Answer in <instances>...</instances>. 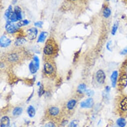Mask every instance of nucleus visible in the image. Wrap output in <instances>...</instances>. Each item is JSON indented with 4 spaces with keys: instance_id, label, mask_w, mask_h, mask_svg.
<instances>
[{
    "instance_id": "nucleus-1",
    "label": "nucleus",
    "mask_w": 127,
    "mask_h": 127,
    "mask_svg": "<svg viewBox=\"0 0 127 127\" xmlns=\"http://www.w3.org/2000/svg\"><path fill=\"white\" fill-rule=\"evenodd\" d=\"M39 67V60L37 56L33 57V61H32L29 65L30 70L32 74L35 73Z\"/></svg>"
},
{
    "instance_id": "nucleus-2",
    "label": "nucleus",
    "mask_w": 127,
    "mask_h": 127,
    "mask_svg": "<svg viewBox=\"0 0 127 127\" xmlns=\"http://www.w3.org/2000/svg\"><path fill=\"white\" fill-rule=\"evenodd\" d=\"M27 37L30 40H33L35 39L38 34V30L36 28H32L27 31Z\"/></svg>"
},
{
    "instance_id": "nucleus-3",
    "label": "nucleus",
    "mask_w": 127,
    "mask_h": 127,
    "mask_svg": "<svg viewBox=\"0 0 127 127\" xmlns=\"http://www.w3.org/2000/svg\"><path fill=\"white\" fill-rule=\"evenodd\" d=\"M54 52V47L51 43H46L43 49V52L46 55H51Z\"/></svg>"
},
{
    "instance_id": "nucleus-4",
    "label": "nucleus",
    "mask_w": 127,
    "mask_h": 127,
    "mask_svg": "<svg viewBox=\"0 0 127 127\" xmlns=\"http://www.w3.org/2000/svg\"><path fill=\"white\" fill-rule=\"evenodd\" d=\"M18 27L15 25L12 24L11 22H8L5 27L6 30L8 33L10 34H13L16 32L18 30Z\"/></svg>"
},
{
    "instance_id": "nucleus-5",
    "label": "nucleus",
    "mask_w": 127,
    "mask_h": 127,
    "mask_svg": "<svg viewBox=\"0 0 127 127\" xmlns=\"http://www.w3.org/2000/svg\"><path fill=\"white\" fill-rule=\"evenodd\" d=\"M11 43V40L7 38L5 36H3L1 38L0 40V45L1 47L3 48H6L8 47L10 45Z\"/></svg>"
},
{
    "instance_id": "nucleus-6",
    "label": "nucleus",
    "mask_w": 127,
    "mask_h": 127,
    "mask_svg": "<svg viewBox=\"0 0 127 127\" xmlns=\"http://www.w3.org/2000/svg\"><path fill=\"white\" fill-rule=\"evenodd\" d=\"M96 79L100 84H103L105 80V74L102 70H99L96 73Z\"/></svg>"
},
{
    "instance_id": "nucleus-7",
    "label": "nucleus",
    "mask_w": 127,
    "mask_h": 127,
    "mask_svg": "<svg viewBox=\"0 0 127 127\" xmlns=\"http://www.w3.org/2000/svg\"><path fill=\"white\" fill-rule=\"evenodd\" d=\"M94 105V101L92 98H89L81 103L80 106L82 108H90Z\"/></svg>"
},
{
    "instance_id": "nucleus-8",
    "label": "nucleus",
    "mask_w": 127,
    "mask_h": 127,
    "mask_svg": "<svg viewBox=\"0 0 127 127\" xmlns=\"http://www.w3.org/2000/svg\"><path fill=\"white\" fill-rule=\"evenodd\" d=\"M119 85L121 88H125L127 85V75L124 74L121 76L119 80Z\"/></svg>"
},
{
    "instance_id": "nucleus-9",
    "label": "nucleus",
    "mask_w": 127,
    "mask_h": 127,
    "mask_svg": "<svg viewBox=\"0 0 127 127\" xmlns=\"http://www.w3.org/2000/svg\"><path fill=\"white\" fill-rule=\"evenodd\" d=\"M44 70L46 74H50L53 73L54 69L53 66L50 64L46 63L45 64L44 66Z\"/></svg>"
},
{
    "instance_id": "nucleus-10",
    "label": "nucleus",
    "mask_w": 127,
    "mask_h": 127,
    "mask_svg": "<svg viewBox=\"0 0 127 127\" xmlns=\"http://www.w3.org/2000/svg\"><path fill=\"white\" fill-rule=\"evenodd\" d=\"M118 76V73L117 71H115L113 72L111 76V80L112 82V85L113 87H115L116 85Z\"/></svg>"
},
{
    "instance_id": "nucleus-11",
    "label": "nucleus",
    "mask_w": 127,
    "mask_h": 127,
    "mask_svg": "<svg viewBox=\"0 0 127 127\" xmlns=\"http://www.w3.org/2000/svg\"><path fill=\"white\" fill-rule=\"evenodd\" d=\"M10 119L7 117H3L1 120V127H7L10 125Z\"/></svg>"
},
{
    "instance_id": "nucleus-12",
    "label": "nucleus",
    "mask_w": 127,
    "mask_h": 127,
    "mask_svg": "<svg viewBox=\"0 0 127 127\" xmlns=\"http://www.w3.org/2000/svg\"><path fill=\"white\" fill-rule=\"evenodd\" d=\"M120 106L122 111L124 112L127 111V97L124 98L121 101Z\"/></svg>"
},
{
    "instance_id": "nucleus-13",
    "label": "nucleus",
    "mask_w": 127,
    "mask_h": 127,
    "mask_svg": "<svg viewBox=\"0 0 127 127\" xmlns=\"http://www.w3.org/2000/svg\"><path fill=\"white\" fill-rule=\"evenodd\" d=\"M48 35V33L46 32H42L38 38V40L37 41V43H43L44 42V41L45 40L47 36Z\"/></svg>"
},
{
    "instance_id": "nucleus-14",
    "label": "nucleus",
    "mask_w": 127,
    "mask_h": 127,
    "mask_svg": "<svg viewBox=\"0 0 127 127\" xmlns=\"http://www.w3.org/2000/svg\"><path fill=\"white\" fill-rule=\"evenodd\" d=\"M14 13L16 15L18 20L21 21L22 19V10L20 7L16 6L14 9Z\"/></svg>"
},
{
    "instance_id": "nucleus-15",
    "label": "nucleus",
    "mask_w": 127,
    "mask_h": 127,
    "mask_svg": "<svg viewBox=\"0 0 127 127\" xmlns=\"http://www.w3.org/2000/svg\"><path fill=\"white\" fill-rule=\"evenodd\" d=\"M27 112L29 116L31 118L33 117L35 115V110L34 108V107H32V106H30L28 107Z\"/></svg>"
},
{
    "instance_id": "nucleus-16",
    "label": "nucleus",
    "mask_w": 127,
    "mask_h": 127,
    "mask_svg": "<svg viewBox=\"0 0 127 127\" xmlns=\"http://www.w3.org/2000/svg\"><path fill=\"white\" fill-rule=\"evenodd\" d=\"M59 110L57 107H51L49 109V113L51 116H56L59 113Z\"/></svg>"
},
{
    "instance_id": "nucleus-17",
    "label": "nucleus",
    "mask_w": 127,
    "mask_h": 127,
    "mask_svg": "<svg viewBox=\"0 0 127 127\" xmlns=\"http://www.w3.org/2000/svg\"><path fill=\"white\" fill-rule=\"evenodd\" d=\"M117 124L120 127H124L126 125V121L125 119L121 118L117 120Z\"/></svg>"
},
{
    "instance_id": "nucleus-18",
    "label": "nucleus",
    "mask_w": 127,
    "mask_h": 127,
    "mask_svg": "<svg viewBox=\"0 0 127 127\" xmlns=\"http://www.w3.org/2000/svg\"><path fill=\"white\" fill-rule=\"evenodd\" d=\"M19 59V56L17 54L13 53L10 55L8 57V60L10 62H16Z\"/></svg>"
},
{
    "instance_id": "nucleus-19",
    "label": "nucleus",
    "mask_w": 127,
    "mask_h": 127,
    "mask_svg": "<svg viewBox=\"0 0 127 127\" xmlns=\"http://www.w3.org/2000/svg\"><path fill=\"white\" fill-rule=\"evenodd\" d=\"M13 13H14V12L13 11L12 6H9V8L6 10V11L5 13V16L8 19H9L10 18V17L11 16V15L13 14Z\"/></svg>"
},
{
    "instance_id": "nucleus-20",
    "label": "nucleus",
    "mask_w": 127,
    "mask_h": 127,
    "mask_svg": "<svg viewBox=\"0 0 127 127\" xmlns=\"http://www.w3.org/2000/svg\"><path fill=\"white\" fill-rule=\"evenodd\" d=\"M26 42H27V40L25 39L20 38L16 40V41L15 43V44L16 46H21V45H22L25 44Z\"/></svg>"
},
{
    "instance_id": "nucleus-21",
    "label": "nucleus",
    "mask_w": 127,
    "mask_h": 127,
    "mask_svg": "<svg viewBox=\"0 0 127 127\" xmlns=\"http://www.w3.org/2000/svg\"><path fill=\"white\" fill-rule=\"evenodd\" d=\"M76 101L75 100H73V99L69 101L68 102L67 104V108L69 110L72 109L74 108V107L75 106V105L76 104Z\"/></svg>"
},
{
    "instance_id": "nucleus-22",
    "label": "nucleus",
    "mask_w": 127,
    "mask_h": 127,
    "mask_svg": "<svg viewBox=\"0 0 127 127\" xmlns=\"http://www.w3.org/2000/svg\"><path fill=\"white\" fill-rule=\"evenodd\" d=\"M22 112H23L22 108L20 107H16L14 109L13 113L14 116H19L22 113Z\"/></svg>"
},
{
    "instance_id": "nucleus-23",
    "label": "nucleus",
    "mask_w": 127,
    "mask_h": 127,
    "mask_svg": "<svg viewBox=\"0 0 127 127\" xmlns=\"http://www.w3.org/2000/svg\"><path fill=\"white\" fill-rule=\"evenodd\" d=\"M111 10L108 8H106L103 11V16L106 18L109 17L111 15Z\"/></svg>"
},
{
    "instance_id": "nucleus-24",
    "label": "nucleus",
    "mask_w": 127,
    "mask_h": 127,
    "mask_svg": "<svg viewBox=\"0 0 127 127\" xmlns=\"http://www.w3.org/2000/svg\"><path fill=\"white\" fill-rule=\"evenodd\" d=\"M78 91L80 93H84L86 91V86L84 84L79 85L78 87Z\"/></svg>"
},
{
    "instance_id": "nucleus-25",
    "label": "nucleus",
    "mask_w": 127,
    "mask_h": 127,
    "mask_svg": "<svg viewBox=\"0 0 127 127\" xmlns=\"http://www.w3.org/2000/svg\"><path fill=\"white\" fill-rule=\"evenodd\" d=\"M30 22L28 20H25L23 21H20L17 24V26L18 27H21L26 25H27L29 24Z\"/></svg>"
},
{
    "instance_id": "nucleus-26",
    "label": "nucleus",
    "mask_w": 127,
    "mask_h": 127,
    "mask_svg": "<svg viewBox=\"0 0 127 127\" xmlns=\"http://www.w3.org/2000/svg\"><path fill=\"white\" fill-rule=\"evenodd\" d=\"M78 124H79V122L78 121L74 120L70 123L68 127H77Z\"/></svg>"
},
{
    "instance_id": "nucleus-27",
    "label": "nucleus",
    "mask_w": 127,
    "mask_h": 127,
    "mask_svg": "<svg viewBox=\"0 0 127 127\" xmlns=\"http://www.w3.org/2000/svg\"><path fill=\"white\" fill-rule=\"evenodd\" d=\"M118 25L117 24H115L112 28V35H115L117 31V29H118Z\"/></svg>"
},
{
    "instance_id": "nucleus-28",
    "label": "nucleus",
    "mask_w": 127,
    "mask_h": 127,
    "mask_svg": "<svg viewBox=\"0 0 127 127\" xmlns=\"http://www.w3.org/2000/svg\"><path fill=\"white\" fill-rule=\"evenodd\" d=\"M86 92L87 95L89 97H91V96H93V95L94 94V91L91 90H87L86 91Z\"/></svg>"
},
{
    "instance_id": "nucleus-29",
    "label": "nucleus",
    "mask_w": 127,
    "mask_h": 127,
    "mask_svg": "<svg viewBox=\"0 0 127 127\" xmlns=\"http://www.w3.org/2000/svg\"><path fill=\"white\" fill-rule=\"evenodd\" d=\"M34 25L35 27H39L40 28H41L42 26V25H43V22H41V21H38V22L34 23Z\"/></svg>"
},
{
    "instance_id": "nucleus-30",
    "label": "nucleus",
    "mask_w": 127,
    "mask_h": 127,
    "mask_svg": "<svg viewBox=\"0 0 127 127\" xmlns=\"http://www.w3.org/2000/svg\"><path fill=\"white\" fill-rule=\"evenodd\" d=\"M45 127H55V125H54V124L53 123L50 122V123H47L45 125Z\"/></svg>"
},
{
    "instance_id": "nucleus-31",
    "label": "nucleus",
    "mask_w": 127,
    "mask_h": 127,
    "mask_svg": "<svg viewBox=\"0 0 127 127\" xmlns=\"http://www.w3.org/2000/svg\"><path fill=\"white\" fill-rule=\"evenodd\" d=\"M127 54V47L126 48H125V49H124L121 52V55H126Z\"/></svg>"
},
{
    "instance_id": "nucleus-32",
    "label": "nucleus",
    "mask_w": 127,
    "mask_h": 127,
    "mask_svg": "<svg viewBox=\"0 0 127 127\" xmlns=\"http://www.w3.org/2000/svg\"><path fill=\"white\" fill-rule=\"evenodd\" d=\"M44 93V91H43V88L42 86H40V88H39V96H41Z\"/></svg>"
},
{
    "instance_id": "nucleus-33",
    "label": "nucleus",
    "mask_w": 127,
    "mask_h": 127,
    "mask_svg": "<svg viewBox=\"0 0 127 127\" xmlns=\"http://www.w3.org/2000/svg\"><path fill=\"white\" fill-rule=\"evenodd\" d=\"M110 43H111V42H108V43H107V46H106V47H107V49L108 50H111V49H110Z\"/></svg>"
},
{
    "instance_id": "nucleus-34",
    "label": "nucleus",
    "mask_w": 127,
    "mask_h": 127,
    "mask_svg": "<svg viewBox=\"0 0 127 127\" xmlns=\"http://www.w3.org/2000/svg\"><path fill=\"white\" fill-rule=\"evenodd\" d=\"M110 90H111V88H110V87H109V86H107V87H106V92H110Z\"/></svg>"
},
{
    "instance_id": "nucleus-35",
    "label": "nucleus",
    "mask_w": 127,
    "mask_h": 127,
    "mask_svg": "<svg viewBox=\"0 0 127 127\" xmlns=\"http://www.w3.org/2000/svg\"><path fill=\"white\" fill-rule=\"evenodd\" d=\"M72 1H76V0H72Z\"/></svg>"
},
{
    "instance_id": "nucleus-36",
    "label": "nucleus",
    "mask_w": 127,
    "mask_h": 127,
    "mask_svg": "<svg viewBox=\"0 0 127 127\" xmlns=\"http://www.w3.org/2000/svg\"><path fill=\"white\" fill-rule=\"evenodd\" d=\"M107 1H109V0H107Z\"/></svg>"
}]
</instances>
